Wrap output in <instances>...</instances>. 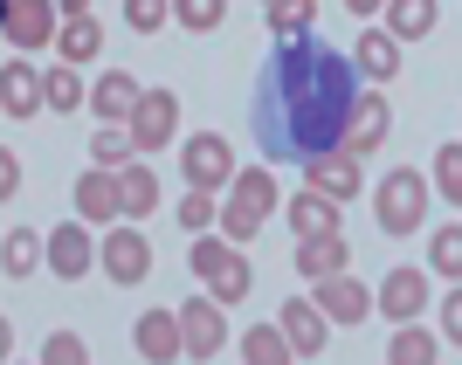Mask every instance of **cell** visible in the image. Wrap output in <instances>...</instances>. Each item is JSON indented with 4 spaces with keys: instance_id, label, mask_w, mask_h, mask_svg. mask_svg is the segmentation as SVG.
Returning <instances> with one entry per match:
<instances>
[{
    "instance_id": "6da1fadb",
    "label": "cell",
    "mask_w": 462,
    "mask_h": 365,
    "mask_svg": "<svg viewBox=\"0 0 462 365\" xmlns=\"http://www.w3.org/2000/svg\"><path fill=\"white\" fill-rule=\"evenodd\" d=\"M359 111V69L325 41H276L255 77V152L263 159H318L338 152Z\"/></svg>"
},
{
    "instance_id": "7a4b0ae2",
    "label": "cell",
    "mask_w": 462,
    "mask_h": 365,
    "mask_svg": "<svg viewBox=\"0 0 462 365\" xmlns=\"http://www.w3.org/2000/svg\"><path fill=\"white\" fill-rule=\"evenodd\" d=\"M276 207V179L255 166V173H235L228 179V207H221V228H228V242H249L263 221H270Z\"/></svg>"
},
{
    "instance_id": "3957f363",
    "label": "cell",
    "mask_w": 462,
    "mask_h": 365,
    "mask_svg": "<svg viewBox=\"0 0 462 365\" xmlns=\"http://www.w3.org/2000/svg\"><path fill=\"white\" fill-rule=\"evenodd\" d=\"M421 207H428V179L414 173V166L380 179V228L386 234H414L421 228Z\"/></svg>"
},
{
    "instance_id": "277c9868",
    "label": "cell",
    "mask_w": 462,
    "mask_h": 365,
    "mask_svg": "<svg viewBox=\"0 0 462 365\" xmlns=\"http://www.w3.org/2000/svg\"><path fill=\"white\" fill-rule=\"evenodd\" d=\"M193 276H200L221 304L249 297V262L235 255V242H193Z\"/></svg>"
},
{
    "instance_id": "5b68a950",
    "label": "cell",
    "mask_w": 462,
    "mask_h": 365,
    "mask_svg": "<svg viewBox=\"0 0 462 365\" xmlns=\"http://www.w3.org/2000/svg\"><path fill=\"white\" fill-rule=\"evenodd\" d=\"M180 166H187V179H193V187H228V179H235V152H228V138H214V132L187 138Z\"/></svg>"
},
{
    "instance_id": "8992f818",
    "label": "cell",
    "mask_w": 462,
    "mask_h": 365,
    "mask_svg": "<svg viewBox=\"0 0 462 365\" xmlns=\"http://www.w3.org/2000/svg\"><path fill=\"white\" fill-rule=\"evenodd\" d=\"M180 124V96L173 90H145V104L132 111V138H138V152H159L166 138H173Z\"/></svg>"
},
{
    "instance_id": "52a82bcc",
    "label": "cell",
    "mask_w": 462,
    "mask_h": 365,
    "mask_svg": "<svg viewBox=\"0 0 462 365\" xmlns=\"http://www.w3.org/2000/svg\"><path fill=\"white\" fill-rule=\"evenodd\" d=\"M180 338H187V359H214V351H221V338H228V331H221V297H193L187 310H180Z\"/></svg>"
},
{
    "instance_id": "ba28073f",
    "label": "cell",
    "mask_w": 462,
    "mask_h": 365,
    "mask_svg": "<svg viewBox=\"0 0 462 365\" xmlns=\"http://www.w3.org/2000/svg\"><path fill=\"white\" fill-rule=\"evenodd\" d=\"M145 269H152V242H145V228H117L111 242H104V276H111V283H138Z\"/></svg>"
},
{
    "instance_id": "9c48e42d",
    "label": "cell",
    "mask_w": 462,
    "mask_h": 365,
    "mask_svg": "<svg viewBox=\"0 0 462 365\" xmlns=\"http://www.w3.org/2000/svg\"><path fill=\"white\" fill-rule=\"evenodd\" d=\"M304 166H310V187L331 193V200H352V193H359V152H352V145L318 152V159H304Z\"/></svg>"
},
{
    "instance_id": "30bf717a",
    "label": "cell",
    "mask_w": 462,
    "mask_h": 365,
    "mask_svg": "<svg viewBox=\"0 0 462 365\" xmlns=\"http://www.w3.org/2000/svg\"><path fill=\"white\" fill-rule=\"evenodd\" d=\"M283 331H290V345H297V359H318V351H325V304H318V297H290L283 304Z\"/></svg>"
},
{
    "instance_id": "8fae6325",
    "label": "cell",
    "mask_w": 462,
    "mask_h": 365,
    "mask_svg": "<svg viewBox=\"0 0 462 365\" xmlns=\"http://www.w3.org/2000/svg\"><path fill=\"white\" fill-rule=\"evenodd\" d=\"M421 304H428V276L421 269H393L380 283V310H386V317H401V324H407V317H421Z\"/></svg>"
},
{
    "instance_id": "7c38bea8",
    "label": "cell",
    "mask_w": 462,
    "mask_h": 365,
    "mask_svg": "<svg viewBox=\"0 0 462 365\" xmlns=\"http://www.w3.org/2000/svg\"><path fill=\"white\" fill-rule=\"evenodd\" d=\"M297 269H304L310 283L346 269V242H338V228H331V234H297Z\"/></svg>"
},
{
    "instance_id": "4fadbf2b",
    "label": "cell",
    "mask_w": 462,
    "mask_h": 365,
    "mask_svg": "<svg viewBox=\"0 0 462 365\" xmlns=\"http://www.w3.org/2000/svg\"><path fill=\"white\" fill-rule=\"evenodd\" d=\"M90 104H97V117H111V124H125V117H132L138 104H145V90H138V83L125 77V69H111V77H104V83L90 90Z\"/></svg>"
},
{
    "instance_id": "5bb4252c",
    "label": "cell",
    "mask_w": 462,
    "mask_h": 365,
    "mask_svg": "<svg viewBox=\"0 0 462 365\" xmlns=\"http://www.w3.org/2000/svg\"><path fill=\"white\" fill-rule=\"evenodd\" d=\"M77 207H83V221H111V214H125V187H117L111 173H83L77 179Z\"/></svg>"
},
{
    "instance_id": "9a60e30c",
    "label": "cell",
    "mask_w": 462,
    "mask_h": 365,
    "mask_svg": "<svg viewBox=\"0 0 462 365\" xmlns=\"http://www.w3.org/2000/svg\"><path fill=\"white\" fill-rule=\"evenodd\" d=\"M290 228H297V234H331V228H338V207H331V193L304 187L297 200H290Z\"/></svg>"
},
{
    "instance_id": "2e32d148",
    "label": "cell",
    "mask_w": 462,
    "mask_h": 365,
    "mask_svg": "<svg viewBox=\"0 0 462 365\" xmlns=\"http://www.w3.org/2000/svg\"><path fill=\"white\" fill-rule=\"evenodd\" d=\"M49 269H56V276H83V269H90V234H83L77 221L49 234Z\"/></svg>"
},
{
    "instance_id": "e0dca14e",
    "label": "cell",
    "mask_w": 462,
    "mask_h": 365,
    "mask_svg": "<svg viewBox=\"0 0 462 365\" xmlns=\"http://www.w3.org/2000/svg\"><path fill=\"white\" fill-rule=\"evenodd\" d=\"M386 124H393L386 96H359V111H352V132H346V145H352V152H373V145L386 138Z\"/></svg>"
},
{
    "instance_id": "ac0fdd59",
    "label": "cell",
    "mask_w": 462,
    "mask_h": 365,
    "mask_svg": "<svg viewBox=\"0 0 462 365\" xmlns=\"http://www.w3.org/2000/svg\"><path fill=\"white\" fill-rule=\"evenodd\" d=\"M318 304H325V317H366V283H352V276H318Z\"/></svg>"
},
{
    "instance_id": "d6986e66",
    "label": "cell",
    "mask_w": 462,
    "mask_h": 365,
    "mask_svg": "<svg viewBox=\"0 0 462 365\" xmlns=\"http://www.w3.org/2000/svg\"><path fill=\"white\" fill-rule=\"evenodd\" d=\"M62 62H90L97 49H104V28H97V14H69L62 21V35H56Z\"/></svg>"
},
{
    "instance_id": "ffe728a7",
    "label": "cell",
    "mask_w": 462,
    "mask_h": 365,
    "mask_svg": "<svg viewBox=\"0 0 462 365\" xmlns=\"http://www.w3.org/2000/svg\"><path fill=\"white\" fill-rule=\"evenodd\" d=\"M173 317H180V310H173ZM173 317H166V310H152V317L138 324V351H145V359H180V351H187V338L173 331Z\"/></svg>"
},
{
    "instance_id": "44dd1931",
    "label": "cell",
    "mask_w": 462,
    "mask_h": 365,
    "mask_svg": "<svg viewBox=\"0 0 462 365\" xmlns=\"http://www.w3.org/2000/svg\"><path fill=\"white\" fill-rule=\"evenodd\" d=\"M7 41H49V0H7Z\"/></svg>"
},
{
    "instance_id": "7402d4cb",
    "label": "cell",
    "mask_w": 462,
    "mask_h": 365,
    "mask_svg": "<svg viewBox=\"0 0 462 365\" xmlns=\"http://www.w3.org/2000/svg\"><path fill=\"white\" fill-rule=\"evenodd\" d=\"M359 69H366L373 83L401 77V35H393V28H386V35H366L359 41Z\"/></svg>"
},
{
    "instance_id": "603a6c76",
    "label": "cell",
    "mask_w": 462,
    "mask_h": 365,
    "mask_svg": "<svg viewBox=\"0 0 462 365\" xmlns=\"http://www.w3.org/2000/svg\"><path fill=\"white\" fill-rule=\"evenodd\" d=\"M318 28V0H270V35L276 41H297Z\"/></svg>"
},
{
    "instance_id": "cb8c5ba5",
    "label": "cell",
    "mask_w": 462,
    "mask_h": 365,
    "mask_svg": "<svg viewBox=\"0 0 462 365\" xmlns=\"http://www.w3.org/2000/svg\"><path fill=\"white\" fill-rule=\"evenodd\" d=\"M117 187H125V214H152V207H159L152 166H117Z\"/></svg>"
},
{
    "instance_id": "d4e9b609",
    "label": "cell",
    "mask_w": 462,
    "mask_h": 365,
    "mask_svg": "<svg viewBox=\"0 0 462 365\" xmlns=\"http://www.w3.org/2000/svg\"><path fill=\"white\" fill-rule=\"evenodd\" d=\"M42 104H49V111H77V104H83L77 62H62V69H49V83H42Z\"/></svg>"
},
{
    "instance_id": "484cf974",
    "label": "cell",
    "mask_w": 462,
    "mask_h": 365,
    "mask_svg": "<svg viewBox=\"0 0 462 365\" xmlns=\"http://www.w3.org/2000/svg\"><path fill=\"white\" fill-rule=\"evenodd\" d=\"M386 359H393V365H428V359H435V338L414 331V324H401V331H393V345H386Z\"/></svg>"
},
{
    "instance_id": "4316f807",
    "label": "cell",
    "mask_w": 462,
    "mask_h": 365,
    "mask_svg": "<svg viewBox=\"0 0 462 365\" xmlns=\"http://www.w3.org/2000/svg\"><path fill=\"white\" fill-rule=\"evenodd\" d=\"M428 28H435V0H393V35L401 41L428 35Z\"/></svg>"
},
{
    "instance_id": "83f0119b",
    "label": "cell",
    "mask_w": 462,
    "mask_h": 365,
    "mask_svg": "<svg viewBox=\"0 0 462 365\" xmlns=\"http://www.w3.org/2000/svg\"><path fill=\"white\" fill-rule=\"evenodd\" d=\"M221 14H228V0H173V21L193 28V35H200V28H221Z\"/></svg>"
},
{
    "instance_id": "f1b7e54d",
    "label": "cell",
    "mask_w": 462,
    "mask_h": 365,
    "mask_svg": "<svg viewBox=\"0 0 462 365\" xmlns=\"http://www.w3.org/2000/svg\"><path fill=\"white\" fill-rule=\"evenodd\" d=\"M435 187H442L448 207H462V145H442V152H435Z\"/></svg>"
},
{
    "instance_id": "f546056e",
    "label": "cell",
    "mask_w": 462,
    "mask_h": 365,
    "mask_svg": "<svg viewBox=\"0 0 462 365\" xmlns=\"http://www.w3.org/2000/svg\"><path fill=\"white\" fill-rule=\"evenodd\" d=\"M242 351H249V365H255V359H290L297 345H290V331H270V324H255L249 338H242Z\"/></svg>"
},
{
    "instance_id": "4dcf8cb0",
    "label": "cell",
    "mask_w": 462,
    "mask_h": 365,
    "mask_svg": "<svg viewBox=\"0 0 462 365\" xmlns=\"http://www.w3.org/2000/svg\"><path fill=\"white\" fill-rule=\"evenodd\" d=\"M428 262L442 276H462V228H435V242H428Z\"/></svg>"
},
{
    "instance_id": "1f68e13d",
    "label": "cell",
    "mask_w": 462,
    "mask_h": 365,
    "mask_svg": "<svg viewBox=\"0 0 462 365\" xmlns=\"http://www.w3.org/2000/svg\"><path fill=\"white\" fill-rule=\"evenodd\" d=\"M28 111H35V77H28V62H7V117Z\"/></svg>"
},
{
    "instance_id": "d6a6232c",
    "label": "cell",
    "mask_w": 462,
    "mask_h": 365,
    "mask_svg": "<svg viewBox=\"0 0 462 365\" xmlns=\"http://www.w3.org/2000/svg\"><path fill=\"white\" fill-rule=\"evenodd\" d=\"M166 14H173V0H125V21H132L138 35H152V28H166Z\"/></svg>"
},
{
    "instance_id": "836d02e7",
    "label": "cell",
    "mask_w": 462,
    "mask_h": 365,
    "mask_svg": "<svg viewBox=\"0 0 462 365\" xmlns=\"http://www.w3.org/2000/svg\"><path fill=\"white\" fill-rule=\"evenodd\" d=\"M132 152H138L132 132H104L97 138V166H132Z\"/></svg>"
},
{
    "instance_id": "e575fe53",
    "label": "cell",
    "mask_w": 462,
    "mask_h": 365,
    "mask_svg": "<svg viewBox=\"0 0 462 365\" xmlns=\"http://www.w3.org/2000/svg\"><path fill=\"white\" fill-rule=\"evenodd\" d=\"M214 214H221V207H214V200H208V187H193V193H187V200H180V221H187V228H193V234L208 228Z\"/></svg>"
},
{
    "instance_id": "d590c367",
    "label": "cell",
    "mask_w": 462,
    "mask_h": 365,
    "mask_svg": "<svg viewBox=\"0 0 462 365\" xmlns=\"http://www.w3.org/2000/svg\"><path fill=\"white\" fill-rule=\"evenodd\" d=\"M35 234H7V276H28V269H35Z\"/></svg>"
},
{
    "instance_id": "8d00e7d4",
    "label": "cell",
    "mask_w": 462,
    "mask_h": 365,
    "mask_svg": "<svg viewBox=\"0 0 462 365\" xmlns=\"http://www.w3.org/2000/svg\"><path fill=\"white\" fill-rule=\"evenodd\" d=\"M442 331H448V345H462V289L442 304Z\"/></svg>"
},
{
    "instance_id": "74e56055",
    "label": "cell",
    "mask_w": 462,
    "mask_h": 365,
    "mask_svg": "<svg viewBox=\"0 0 462 365\" xmlns=\"http://www.w3.org/2000/svg\"><path fill=\"white\" fill-rule=\"evenodd\" d=\"M42 359H56V365H69V359H83V345H77V338H49V345H42Z\"/></svg>"
},
{
    "instance_id": "f35d334b",
    "label": "cell",
    "mask_w": 462,
    "mask_h": 365,
    "mask_svg": "<svg viewBox=\"0 0 462 365\" xmlns=\"http://www.w3.org/2000/svg\"><path fill=\"white\" fill-rule=\"evenodd\" d=\"M346 7H352V14H359V21H366L373 7H386V0H346Z\"/></svg>"
},
{
    "instance_id": "ab89813d",
    "label": "cell",
    "mask_w": 462,
    "mask_h": 365,
    "mask_svg": "<svg viewBox=\"0 0 462 365\" xmlns=\"http://www.w3.org/2000/svg\"><path fill=\"white\" fill-rule=\"evenodd\" d=\"M62 14H90V0H56Z\"/></svg>"
}]
</instances>
